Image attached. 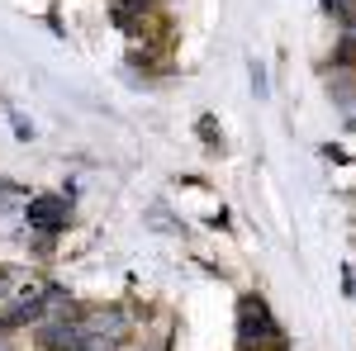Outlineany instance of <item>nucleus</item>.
Listing matches in <instances>:
<instances>
[{
	"label": "nucleus",
	"instance_id": "nucleus-4",
	"mask_svg": "<svg viewBox=\"0 0 356 351\" xmlns=\"http://www.w3.org/2000/svg\"><path fill=\"white\" fill-rule=\"evenodd\" d=\"M29 285H33V280H29V270H19V266H0V309H5V304H15V299L24 295Z\"/></svg>",
	"mask_w": 356,
	"mask_h": 351
},
{
	"label": "nucleus",
	"instance_id": "nucleus-6",
	"mask_svg": "<svg viewBox=\"0 0 356 351\" xmlns=\"http://www.w3.org/2000/svg\"><path fill=\"white\" fill-rule=\"evenodd\" d=\"M81 351H86V347H81Z\"/></svg>",
	"mask_w": 356,
	"mask_h": 351
},
{
	"label": "nucleus",
	"instance_id": "nucleus-5",
	"mask_svg": "<svg viewBox=\"0 0 356 351\" xmlns=\"http://www.w3.org/2000/svg\"><path fill=\"white\" fill-rule=\"evenodd\" d=\"M323 10H332L337 19H347V24H352V0H323Z\"/></svg>",
	"mask_w": 356,
	"mask_h": 351
},
{
	"label": "nucleus",
	"instance_id": "nucleus-1",
	"mask_svg": "<svg viewBox=\"0 0 356 351\" xmlns=\"http://www.w3.org/2000/svg\"><path fill=\"white\" fill-rule=\"evenodd\" d=\"M238 347L243 351H266V347H285V332L275 327L271 309L261 304L257 295H247L243 304H238Z\"/></svg>",
	"mask_w": 356,
	"mask_h": 351
},
{
	"label": "nucleus",
	"instance_id": "nucleus-2",
	"mask_svg": "<svg viewBox=\"0 0 356 351\" xmlns=\"http://www.w3.org/2000/svg\"><path fill=\"white\" fill-rule=\"evenodd\" d=\"M24 218H29V228H38V233H62L67 223H72V199L67 195H33L24 204Z\"/></svg>",
	"mask_w": 356,
	"mask_h": 351
},
{
	"label": "nucleus",
	"instance_id": "nucleus-3",
	"mask_svg": "<svg viewBox=\"0 0 356 351\" xmlns=\"http://www.w3.org/2000/svg\"><path fill=\"white\" fill-rule=\"evenodd\" d=\"M81 323H86V351H114L129 337L119 309H95V313H86Z\"/></svg>",
	"mask_w": 356,
	"mask_h": 351
}]
</instances>
